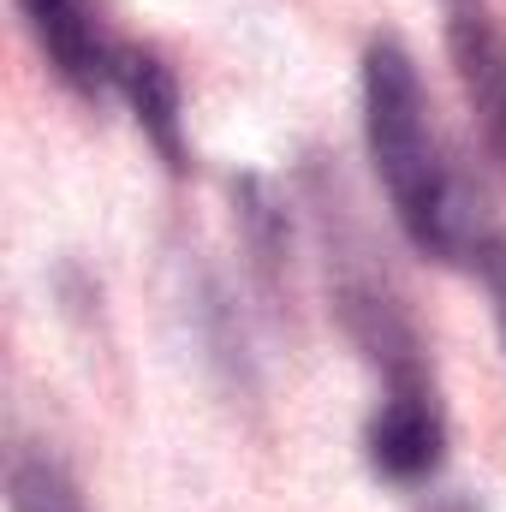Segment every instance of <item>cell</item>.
Returning <instances> with one entry per match:
<instances>
[{"label":"cell","instance_id":"1","mask_svg":"<svg viewBox=\"0 0 506 512\" xmlns=\"http://www.w3.org/2000/svg\"><path fill=\"white\" fill-rule=\"evenodd\" d=\"M364 137L405 239L441 262H477V251L495 239L483 221V197L441 167L423 108V78L393 36L370 42L364 54Z\"/></svg>","mask_w":506,"mask_h":512},{"label":"cell","instance_id":"2","mask_svg":"<svg viewBox=\"0 0 506 512\" xmlns=\"http://www.w3.org/2000/svg\"><path fill=\"white\" fill-rule=\"evenodd\" d=\"M370 465H376L387 483H423L435 477L441 453H447V423H441V405L429 382H399L387 387L381 411L370 417Z\"/></svg>","mask_w":506,"mask_h":512},{"label":"cell","instance_id":"3","mask_svg":"<svg viewBox=\"0 0 506 512\" xmlns=\"http://www.w3.org/2000/svg\"><path fill=\"white\" fill-rule=\"evenodd\" d=\"M24 6V24L36 36V48L48 54L54 78L78 96H96L114 72H120V54H108L96 18H90V0H18Z\"/></svg>","mask_w":506,"mask_h":512},{"label":"cell","instance_id":"4","mask_svg":"<svg viewBox=\"0 0 506 512\" xmlns=\"http://www.w3.org/2000/svg\"><path fill=\"white\" fill-rule=\"evenodd\" d=\"M447 42H453L459 78H465L489 137L506 149V42L489 24L483 0H447Z\"/></svg>","mask_w":506,"mask_h":512},{"label":"cell","instance_id":"5","mask_svg":"<svg viewBox=\"0 0 506 512\" xmlns=\"http://www.w3.org/2000/svg\"><path fill=\"white\" fill-rule=\"evenodd\" d=\"M120 90H126L131 114L143 137L161 149L167 167H185V114H179V78L155 60V54H120Z\"/></svg>","mask_w":506,"mask_h":512},{"label":"cell","instance_id":"6","mask_svg":"<svg viewBox=\"0 0 506 512\" xmlns=\"http://www.w3.org/2000/svg\"><path fill=\"white\" fill-rule=\"evenodd\" d=\"M233 209H239V227H245L256 274L274 286V280L286 274V262H292V227H286L280 197H274L256 173H245V179H233Z\"/></svg>","mask_w":506,"mask_h":512},{"label":"cell","instance_id":"7","mask_svg":"<svg viewBox=\"0 0 506 512\" xmlns=\"http://www.w3.org/2000/svg\"><path fill=\"white\" fill-rule=\"evenodd\" d=\"M6 501L12 512H90L78 483L66 477V465L54 453H12V471H6Z\"/></svg>","mask_w":506,"mask_h":512},{"label":"cell","instance_id":"8","mask_svg":"<svg viewBox=\"0 0 506 512\" xmlns=\"http://www.w3.org/2000/svg\"><path fill=\"white\" fill-rule=\"evenodd\" d=\"M477 274H483V286L495 298V322H501V334H506V239H489L477 251Z\"/></svg>","mask_w":506,"mask_h":512}]
</instances>
